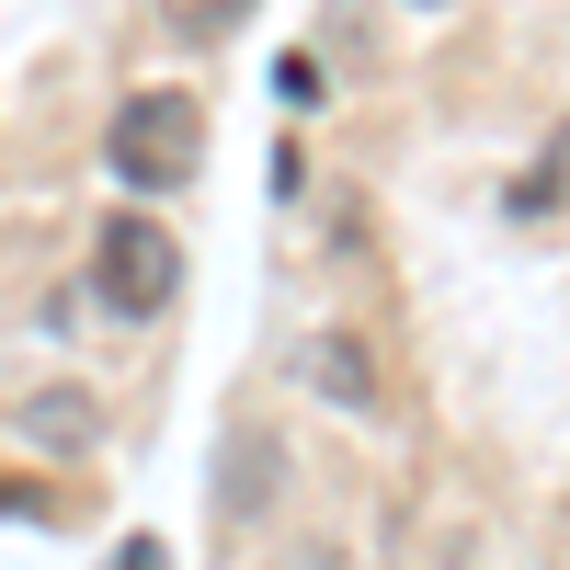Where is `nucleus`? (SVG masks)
Returning <instances> with one entry per match:
<instances>
[{"label": "nucleus", "mask_w": 570, "mask_h": 570, "mask_svg": "<svg viewBox=\"0 0 570 570\" xmlns=\"http://www.w3.org/2000/svg\"><path fill=\"white\" fill-rule=\"evenodd\" d=\"M411 12H445V0H411Z\"/></svg>", "instance_id": "9d476101"}, {"label": "nucleus", "mask_w": 570, "mask_h": 570, "mask_svg": "<svg viewBox=\"0 0 570 570\" xmlns=\"http://www.w3.org/2000/svg\"><path fill=\"white\" fill-rule=\"evenodd\" d=\"M559 183H570V137H548L537 183H513V217H548V206H559Z\"/></svg>", "instance_id": "39448f33"}, {"label": "nucleus", "mask_w": 570, "mask_h": 570, "mask_svg": "<svg viewBox=\"0 0 570 570\" xmlns=\"http://www.w3.org/2000/svg\"><path fill=\"white\" fill-rule=\"evenodd\" d=\"M183 297V240L160 217H104L91 228V308H115V320H160Z\"/></svg>", "instance_id": "f03ea898"}, {"label": "nucleus", "mask_w": 570, "mask_h": 570, "mask_svg": "<svg viewBox=\"0 0 570 570\" xmlns=\"http://www.w3.org/2000/svg\"><path fill=\"white\" fill-rule=\"evenodd\" d=\"M0 513H46V502H35V491H23V480H0Z\"/></svg>", "instance_id": "6e6552de"}, {"label": "nucleus", "mask_w": 570, "mask_h": 570, "mask_svg": "<svg viewBox=\"0 0 570 570\" xmlns=\"http://www.w3.org/2000/svg\"><path fill=\"white\" fill-rule=\"evenodd\" d=\"M285 570H343V548H297V559H285Z\"/></svg>", "instance_id": "1a4fd4ad"}, {"label": "nucleus", "mask_w": 570, "mask_h": 570, "mask_svg": "<svg viewBox=\"0 0 570 570\" xmlns=\"http://www.w3.org/2000/svg\"><path fill=\"white\" fill-rule=\"evenodd\" d=\"M35 434H46V445H91V411H80V389H46Z\"/></svg>", "instance_id": "423d86ee"}, {"label": "nucleus", "mask_w": 570, "mask_h": 570, "mask_svg": "<svg viewBox=\"0 0 570 570\" xmlns=\"http://www.w3.org/2000/svg\"><path fill=\"white\" fill-rule=\"evenodd\" d=\"M297 376H308V400H331V411H376V354L354 343V331H308Z\"/></svg>", "instance_id": "7ed1b4c3"}, {"label": "nucleus", "mask_w": 570, "mask_h": 570, "mask_svg": "<svg viewBox=\"0 0 570 570\" xmlns=\"http://www.w3.org/2000/svg\"><path fill=\"white\" fill-rule=\"evenodd\" d=\"M104 160L137 183V195H183L206 160V104L195 91H126L115 126H104Z\"/></svg>", "instance_id": "f257e3e1"}, {"label": "nucleus", "mask_w": 570, "mask_h": 570, "mask_svg": "<svg viewBox=\"0 0 570 570\" xmlns=\"http://www.w3.org/2000/svg\"><path fill=\"white\" fill-rule=\"evenodd\" d=\"M115 570H171V548H160V537H126V548H115Z\"/></svg>", "instance_id": "0eeeda50"}, {"label": "nucleus", "mask_w": 570, "mask_h": 570, "mask_svg": "<svg viewBox=\"0 0 570 570\" xmlns=\"http://www.w3.org/2000/svg\"><path fill=\"white\" fill-rule=\"evenodd\" d=\"M160 23H171L183 46H217V35H240V23H252V0H160Z\"/></svg>", "instance_id": "20e7f679"}]
</instances>
